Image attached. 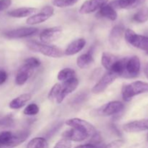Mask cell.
I'll return each instance as SVG.
<instances>
[{
	"instance_id": "cell-1",
	"label": "cell",
	"mask_w": 148,
	"mask_h": 148,
	"mask_svg": "<svg viewBox=\"0 0 148 148\" xmlns=\"http://www.w3.org/2000/svg\"><path fill=\"white\" fill-rule=\"evenodd\" d=\"M27 46L30 50L33 52H38L44 56L52 58H61L63 56L64 53L59 48L53 46L43 44L34 40H30L27 43Z\"/></svg>"
},
{
	"instance_id": "cell-2",
	"label": "cell",
	"mask_w": 148,
	"mask_h": 148,
	"mask_svg": "<svg viewBox=\"0 0 148 148\" xmlns=\"http://www.w3.org/2000/svg\"><path fill=\"white\" fill-rule=\"evenodd\" d=\"M145 92H148V83L136 81L123 87L122 98L125 101H130L133 97Z\"/></svg>"
},
{
	"instance_id": "cell-3",
	"label": "cell",
	"mask_w": 148,
	"mask_h": 148,
	"mask_svg": "<svg viewBox=\"0 0 148 148\" xmlns=\"http://www.w3.org/2000/svg\"><path fill=\"white\" fill-rule=\"evenodd\" d=\"M124 37L130 44L144 51L148 54V36L137 34L134 30L127 29L124 32Z\"/></svg>"
},
{
	"instance_id": "cell-4",
	"label": "cell",
	"mask_w": 148,
	"mask_h": 148,
	"mask_svg": "<svg viewBox=\"0 0 148 148\" xmlns=\"http://www.w3.org/2000/svg\"><path fill=\"white\" fill-rule=\"evenodd\" d=\"M140 60L138 56H134L132 57L127 58L123 77L134 78L137 77L140 72Z\"/></svg>"
},
{
	"instance_id": "cell-5",
	"label": "cell",
	"mask_w": 148,
	"mask_h": 148,
	"mask_svg": "<svg viewBox=\"0 0 148 148\" xmlns=\"http://www.w3.org/2000/svg\"><path fill=\"white\" fill-rule=\"evenodd\" d=\"M62 35V28L61 27H53L43 30L40 33V42L43 44H49L57 40Z\"/></svg>"
},
{
	"instance_id": "cell-6",
	"label": "cell",
	"mask_w": 148,
	"mask_h": 148,
	"mask_svg": "<svg viewBox=\"0 0 148 148\" xmlns=\"http://www.w3.org/2000/svg\"><path fill=\"white\" fill-rule=\"evenodd\" d=\"M66 124L70 127L71 128H76L85 132L89 134L90 137L97 132L96 130L93 127V125H92L88 121L82 119H70L66 121Z\"/></svg>"
},
{
	"instance_id": "cell-7",
	"label": "cell",
	"mask_w": 148,
	"mask_h": 148,
	"mask_svg": "<svg viewBox=\"0 0 148 148\" xmlns=\"http://www.w3.org/2000/svg\"><path fill=\"white\" fill-rule=\"evenodd\" d=\"M54 12V10L51 6H46L43 7L40 12L36 14L31 15L30 17L27 18L26 23L28 25H37L46 21L49 18H50Z\"/></svg>"
},
{
	"instance_id": "cell-8",
	"label": "cell",
	"mask_w": 148,
	"mask_h": 148,
	"mask_svg": "<svg viewBox=\"0 0 148 148\" xmlns=\"http://www.w3.org/2000/svg\"><path fill=\"white\" fill-rule=\"evenodd\" d=\"M117 77H118V76L116 74H114L111 71H108L95 84V86L92 88V92L93 93L103 92L110 85H111L116 80Z\"/></svg>"
},
{
	"instance_id": "cell-9",
	"label": "cell",
	"mask_w": 148,
	"mask_h": 148,
	"mask_svg": "<svg viewBox=\"0 0 148 148\" xmlns=\"http://www.w3.org/2000/svg\"><path fill=\"white\" fill-rule=\"evenodd\" d=\"M78 84H79V81L76 77L64 81L63 82V83L61 84V90L57 101H56V103H61L64 100L66 95L74 92L77 88Z\"/></svg>"
},
{
	"instance_id": "cell-10",
	"label": "cell",
	"mask_w": 148,
	"mask_h": 148,
	"mask_svg": "<svg viewBox=\"0 0 148 148\" xmlns=\"http://www.w3.org/2000/svg\"><path fill=\"white\" fill-rule=\"evenodd\" d=\"M37 32L38 29L36 27H20V28L6 31L4 35L7 38L16 39L33 36V35L36 34Z\"/></svg>"
},
{
	"instance_id": "cell-11",
	"label": "cell",
	"mask_w": 148,
	"mask_h": 148,
	"mask_svg": "<svg viewBox=\"0 0 148 148\" xmlns=\"http://www.w3.org/2000/svg\"><path fill=\"white\" fill-rule=\"evenodd\" d=\"M108 1V0H87L82 4L79 12L82 14L94 12L107 4Z\"/></svg>"
},
{
	"instance_id": "cell-12",
	"label": "cell",
	"mask_w": 148,
	"mask_h": 148,
	"mask_svg": "<svg viewBox=\"0 0 148 148\" xmlns=\"http://www.w3.org/2000/svg\"><path fill=\"white\" fill-rule=\"evenodd\" d=\"M124 32L125 29L122 25H116L111 30L108 40L113 49H119L123 35H124Z\"/></svg>"
},
{
	"instance_id": "cell-13",
	"label": "cell",
	"mask_w": 148,
	"mask_h": 148,
	"mask_svg": "<svg viewBox=\"0 0 148 148\" xmlns=\"http://www.w3.org/2000/svg\"><path fill=\"white\" fill-rule=\"evenodd\" d=\"M62 137L64 139H66L70 142H82L86 139L89 138L90 135L82 130L76 128H72L65 131L62 134Z\"/></svg>"
},
{
	"instance_id": "cell-14",
	"label": "cell",
	"mask_w": 148,
	"mask_h": 148,
	"mask_svg": "<svg viewBox=\"0 0 148 148\" xmlns=\"http://www.w3.org/2000/svg\"><path fill=\"white\" fill-rule=\"evenodd\" d=\"M124 108V104L120 101H111L104 105L102 109H100V114L104 116L114 115L123 111Z\"/></svg>"
},
{
	"instance_id": "cell-15",
	"label": "cell",
	"mask_w": 148,
	"mask_h": 148,
	"mask_svg": "<svg viewBox=\"0 0 148 148\" xmlns=\"http://www.w3.org/2000/svg\"><path fill=\"white\" fill-rule=\"evenodd\" d=\"M124 131L127 132H140L148 130V119L131 121L124 124L123 127Z\"/></svg>"
},
{
	"instance_id": "cell-16",
	"label": "cell",
	"mask_w": 148,
	"mask_h": 148,
	"mask_svg": "<svg viewBox=\"0 0 148 148\" xmlns=\"http://www.w3.org/2000/svg\"><path fill=\"white\" fill-rule=\"evenodd\" d=\"M33 72H34V69L24 64L17 71L15 77L16 84L17 85H24L27 82V79L31 77Z\"/></svg>"
},
{
	"instance_id": "cell-17",
	"label": "cell",
	"mask_w": 148,
	"mask_h": 148,
	"mask_svg": "<svg viewBox=\"0 0 148 148\" xmlns=\"http://www.w3.org/2000/svg\"><path fill=\"white\" fill-rule=\"evenodd\" d=\"M145 1V0H116L111 5L113 7H118L124 10H130L139 7Z\"/></svg>"
},
{
	"instance_id": "cell-18",
	"label": "cell",
	"mask_w": 148,
	"mask_h": 148,
	"mask_svg": "<svg viewBox=\"0 0 148 148\" xmlns=\"http://www.w3.org/2000/svg\"><path fill=\"white\" fill-rule=\"evenodd\" d=\"M85 44H86V40L84 38H78L77 40H73L72 43H69V46L65 50V55L72 56V55H75L79 53L80 51L83 49Z\"/></svg>"
},
{
	"instance_id": "cell-19",
	"label": "cell",
	"mask_w": 148,
	"mask_h": 148,
	"mask_svg": "<svg viewBox=\"0 0 148 148\" xmlns=\"http://www.w3.org/2000/svg\"><path fill=\"white\" fill-rule=\"evenodd\" d=\"M37 10V9L34 7H20L8 12L7 14L14 18H23V17L31 16L32 14L36 12Z\"/></svg>"
},
{
	"instance_id": "cell-20",
	"label": "cell",
	"mask_w": 148,
	"mask_h": 148,
	"mask_svg": "<svg viewBox=\"0 0 148 148\" xmlns=\"http://www.w3.org/2000/svg\"><path fill=\"white\" fill-rule=\"evenodd\" d=\"M31 99V95L29 93H25L23 95H19L18 97L13 99L9 104L10 108L12 109H19L22 108Z\"/></svg>"
},
{
	"instance_id": "cell-21",
	"label": "cell",
	"mask_w": 148,
	"mask_h": 148,
	"mask_svg": "<svg viewBox=\"0 0 148 148\" xmlns=\"http://www.w3.org/2000/svg\"><path fill=\"white\" fill-rule=\"evenodd\" d=\"M98 14L101 17L108 19L111 21H115L117 19V17H118L116 11L115 10L114 7H113L111 4L104 5L102 8L100 9Z\"/></svg>"
},
{
	"instance_id": "cell-22",
	"label": "cell",
	"mask_w": 148,
	"mask_h": 148,
	"mask_svg": "<svg viewBox=\"0 0 148 148\" xmlns=\"http://www.w3.org/2000/svg\"><path fill=\"white\" fill-rule=\"evenodd\" d=\"M94 62L92 54L90 51L80 55L77 59V65L80 69H86L89 67Z\"/></svg>"
},
{
	"instance_id": "cell-23",
	"label": "cell",
	"mask_w": 148,
	"mask_h": 148,
	"mask_svg": "<svg viewBox=\"0 0 148 148\" xmlns=\"http://www.w3.org/2000/svg\"><path fill=\"white\" fill-rule=\"evenodd\" d=\"M30 132L28 130H22V131H19L13 134L11 147L18 146L23 143H24L27 140V137L30 136Z\"/></svg>"
},
{
	"instance_id": "cell-24",
	"label": "cell",
	"mask_w": 148,
	"mask_h": 148,
	"mask_svg": "<svg viewBox=\"0 0 148 148\" xmlns=\"http://www.w3.org/2000/svg\"><path fill=\"white\" fill-rule=\"evenodd\" d=\"M118 59V57L116 56L115 55L111 53H108V52H104L101 57V64L105 69L110 71L113 65Z\"/></svg>"
},
{
	"instance_id": "cell-25",
	"label": "cell",
	"mask_w": 148,
	"mask_h": 148,
	"mask_svg": "<svg viewBox=\"0 0 148 148\" xmlns=\"http://www.w3.org/2000/svg\"><path fill=\"white\" fill-rule=\"evenodd\" d=\"M127 58H124V59H119L116 62L114 63L111 67V70L112 72L117 75L118 77H123L124 72H125V66L126 63H127Z\"/></svg>"
},
{
	"instance_id": "cell-26",
	"label": "cell",
	"mask_w": 148,
	"mask_h": 148,
	"mask_svg": "<svg viewBox=\"0 0 148 148\" xmlns=\"http://www.w3.org/2000/svg\"><path fill=\"white\" fill-rule=\"evenodd\" d=\"M13 133L9 131L0 132V148L10 147L12 145Z\"/></svg>"
},
{
	"instance_id": "cell-27",
	"label": "cell",
	"mask_w": 148,
	"mask_h": 148,
	"mask_svg": "<svg viewBox=\"0 0 148 148\" xmlns=\"http://www.w3.org/2000/svg\"><path fill=\"white\" fill-rule=\"evenodd\" d=\"M47 141L43 137H35L27 144L26 148H47Z\"/></svg>"
},
{
	"instance_id": "cell-28",
	"label": "cell",
	"mask_w": 148,
	"mask_h": 148,
	"mask_svg": "<svg viewBox=\"0 0 148 148\" xmlns=\"http://www.w3.org/2000/svg\"><path fill=\"white\" fill-rule=\"evenodd\" d=\"M75 77V71L71 68H64L58 74L57 78L59 80L64 82Z\"/></svg>"
},
{
	"instance_id": "cell-29",
	"label": "cell",
	"mask_w": 148,
	"mask_h": 148,
	"mask_svg": "<svg viewBox=\"0 0 148 148\" xmlns=\"http://www.w3.org/2000/svg\"><path fill=\"white\" fill-rule=\"evenodd\" d=\"M133 20L138 23H144L148 20V7H143L133 16Z\"/></svg>"
},
{
	"instance_id": "cell-30",
	"label": "cell",
	"mask_w": 148,
	"mask_h": 148,
	"mask_svg": "<svg viewBox=\"0 0 148 148\" xmlns=\"http://www.w3.org/2000/svg\"><path fill=\"white\" fill-rule=\"evenodd\" d=\"M61 90V84H55L49 93V99L53 103H56Z\"/></svg>"
},
{
	"instance_id": "cell-31",
	"label": "cell",
	"mask_w": 148,
	"mask_h": 148,
	"mask_svg": "<svg viewBox=\"0 0 148 148\" xmlns=\"http://www.w3.org/2000/svg\"><path fill=\"white\" fill-rule=\"evenodd\" d=\"M79 0H53V4L57 7H68L73 6Z\"/></svg>"
},
{
	"instance_id": "cell-32",
	"label": "cell",
	"mask_w": 148,
	"mask_h": 148,
	"mask_svg": "<svg viewBox=\"0 0 148 148\" xmlns=\"http://www.w3.org/2000/svg\"><path fill=\"white\" fill-rule=\"evenodd\" d=\"M39 112V107L36 103H30L24 109V114L28 116L36 115Z\"/></svg>"
},
{
	"instance_id": "cell-33",
	"label": "cell",
	"mask_w": 148,
	"mask_h": 148,
	"mask_svg": "<svg viewBox=\"0 0 148 148\" xmlns=\"http://www.w3.org/2000/svg\"><path fill=\"white\" fill-rule=\"evenodd\" d=\"M13 125H14V119L12 116L7 115L0 119V127H12Z\"/></svg>"
},
{
	"instance_id": "cell-34",
	"label": "cell",
	"mask_w": 148,
	"mask_h": 148,
	"mask_svg": "<svg viewBox=\"0 0 148 148\" xmlns=\"http://www.w3.org/2000/svg\"><path fill=\"white\" fill-rule=\"evenodd\" d=\"M25 64L27 65H28L29 66H30L33 69H36V68L38 67L40 65V62L38 59L35 57H30L27 58L25 60Z\"/></svg>"
},
{
	"instance_id": "cell-35",
	"label": "cell",
	"mask_w": 148,
	"mask_h": 148,
	"mask_svg": "<svg viewBox=\"0 0 148 148\" xmlns=\"http://www.w3.org/2000/svg\"><path fill=\"white\" fill-rule=\"evenodd\" d=\"M72 147V143L70 141L66 140V139H62L59 140L57 143L55 144L53 148H71Z\"/></svg>"
},
{
	"instance_id": "cell-36",
	"label": "cell",
	"mask_w": 148,
	"mask_h": 148,
	"mask_svg": "<svg viewBox=\"0 0 148 148\" xmlns=\"http://www.w3.org/2000/svg\"><path fill=\"white\" fill-rule=\"evenodd\" d=\"M124 145V140H117L111 142L108 145H106L105 148H121Z\"/></svg>"
},
{
	"instance_id": "cell-37",
	"label": "cell",
	"mask_w": 148,
	"mask_h": 148,
	"mask_svg": "<svg viewBox=\"0 0 148 148\" xmlns=\"http://www.w3.org/2000/svg\"><path fill=\"white\" fill-rule=\"evenodd\" d=\"M12 4V0H0V12L7 10Z\"/></svg>"
},
{
	"instance_id": "cell-38",
	"label": "cell",
	"mask_w": 148,
	"mask_h": 148,
	"mask_svg": "<svg viewBox=\"0 0 148 148\" xmlns=\"http://www.w3.org/2000/svg\"><path fill=\"white\" fill-rule=\"evenodd\" d=\"M105 147H106V145L103 144H100V145H92V144H90V143H88V144L77 146V147L75 148H105Z\"/></svg>"
},
{
	"instance_id": "cell-39",
	"label": "cell",
	"mask_w": 148,
	"mask_h": 148,
	"mask_svg": "<svg viewBox=\"0 0 148 148\" xmlns=\"http://www.w3.org/2000/svg\"><path fill=\"white\" fill-rule=\"evenodd\" d=\"M7 77H8V75L7 72L3 69H0V85L4 84L7 81Z\"/></svg>"
},
{
	"instance_id": "cell-40",
	"label": "cell",
	"mask_w": 148,
	"mask_h": 148,
	"mask_svg": "<svg viewBox=\"0 0 148 148\" xmlns=\"http://www.w3.org/2000/svg\"><path fill=\"white\" fill-rule=\"evenodd\" d=\"M144 72H145V76L147 77V78L148 79V62L146 64L145 66Z\"/></svg>"
},
{
	"instance_id": "cell-41",
	"label": "cell",
	"mask_w": 148,
	"mask_h": 148,
	"mask_svg": "<svg viewBox=\"0 0 148 148\" xmlns=\"http://www.w3.org/2000/svg\"><path fill=\"white\" fill-rule=\"evenodd\" d=\"M147 143H148V137H147Z\"/></svg>"
}]
</instances>
